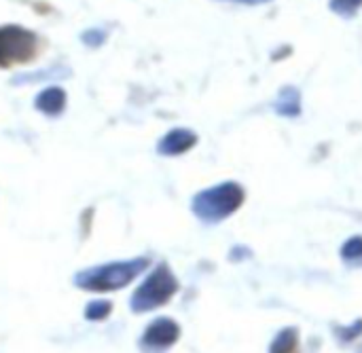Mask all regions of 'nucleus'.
<instances>
[{
	"instance_id": "f03ea898",
	"label": "nucleus",
	"mask_w": 362,
	"mask_h": 353,
	"mask_svg": "<svg viewBox=\"0 0 362 353\" xmlns=\"http://www.w3.org/2000/svg\"><path fill=\"white\" fill-rule=\"evenodd\" d=\"M244 201V189L235 182H223L208 191H202L193 199V212L206 222H218L231 216Z\"/></svg>"
},
{
	"instance_id": "2eb2a0df",
	"label": "nucleus",
	"mask_w": 362,
	"mask_h": 353,
	"mask_svg": "<svg viewBox=\"0 0 362 353\" xmlns=\"http://www.w3.org/2000/svg\"><path fill=\"white\" fill-rule=\"evenodd\" d=\"M233 2H244V4H261V2H267V0H233Z\"/></svg>"
},
{
	"instance_id": "f8f14e48",
	"label": "nucleus",
	"mask_w": 362,
	"mask_h": 353,
	"mask_svg": "<svg viewBox=\"0 0 362 353\" xmlns=\"http://www.w3.org/2000/svg\"><path fill=\"white\" fill-rule=\"evenodd\" d=\"M362 6V0H331V8L339 15H354Z\"/></svg>"
},
{
	"instance_id": "9d476101",
	"label": "nucleus",
	"mask_w": 362,
	"mask_h": 353,
	"mask_svg": "<svg viewBox=\"0 0 362 353\" xmlns=\"http://www.w3.org/2000/svg\"><path fill=\"white\" fill-rule=\"evenodd\" d=\"M341 256H344V261H350V263L362 261V237L348 239L341 248Z\"/></svg>"
},
{
	"instance_id": "423d86ee",
	"label": "nucleus",
	"mask_w": 362,
	"mask_h": 353,
	"mask_svg": "<svg viewBox=\"0 0 362 353\" xmlns=\"http://www.w3.org/2000/svg\"><path fill=\"white\" fill-rule=\"evenodd\" d=\"M197 142V136L189 129H174L170 131L161 142H159V152L168 155V157H176L187 152L189 148H193Z\"/></svg>"
},
{
	"instance_id": "0eeeda50",
	"label": "nucleus",
	"mask_w": 362,
	"mask_h": 353,
	"mask_svg": "<svg viewBox=\"0 0 362 353\" xmlns=\"http://www.w3.org/2000/svg\"><path fill=\"white\" fill-rule=\"evenodd\" d=\"M66 106V93L59 87H47L36 97V108L45 114H59Z\"/></svg>"
},
{
	"instance_id": "1a4fd4ad",
	"label": "nucleus",
	"mask_w": 362,
	"mask_h": 353,
	"mask_svg": "<svg viewBox=\"0 0 362 353\" xmlns=\"http://www.w3.org/2000/svg\"><path fill=\"white\" fill-rule=\"evenodd\" d=\"M278 112L286 114V116H295L299 114V93L293 91V89H286L280 97V104H278Z\"/></svg>"
},
{
	"instance_id": "9b49d317",
	"label": "nucleus",
	"mask_w": 362,
	"mask_h": 353,
	"mask_svg": "<svg viewBox=\"0 0 362 353\" xmlns=\"http://www.w3.org/2000/svg\"><path fill=\"white\" fill-rule=\"evenodd\" d=\"M110 309H112V307H110L108 301H95V303H91V305L85 309V318L91 320V322H98V320L108 318Z\"/></svg>"
},
{
	"instance_id": "ddd939ff",
	"label": "nucleus",
	"mask_w": 362,
	"mask_h": 353,
	"mask_svg": "<svg viewBox=\"0 0 362 353\" xmlns=\"http://www.w3.org/2000/svg\"><path fill=\"white\" fill-rule=\"evenodd\" d=\"M83 40L87 42V44H100L102 40H104V32H100V30H91V32H87V34H83Z\"/></svg>"
},
{
	"instance_id": "20e7f679",
	"label": "nucleus",
	"mask_w": 362,
	"mask_h": 353,
	"mask_svg": "<svg viewBox=\"0 0 362 353\" xmlns=\"http://www.w3.org/2000/svg\"><path fill=\"white\" fill-rule=\"evenodd\" d=\"M34 51H36V38L32 32L17 25L0 28V64L25 61L34 55Z\"/></svg>"
},
{
	"instance_id": "f257e3e1",
	"label": "nucleus",
	"mask_w": 362,
	"mask_h": 353,
	"mask_svg": "<svg viewBox=\"0 0 362 353\" xmlns=\"http://www.w3.org/2000/svg\"><path fill=\"white\" fill-rule=\"evenodd\" d=\"M146 267H148L146 258L108 263V265H100V267H91L87 271H81L74 277V284L83 290H89V292H112V290L127 286Z\"/></svg>"
},
{
	"instance_id": "7ed1b4c3",
	"label": "nucleus",
	"mask_w": 362,
	"mask_h": 353,
	"mask_svg": "<svg viewBox=\"0 0 362 353\" xmlns=\"http://www.w3.org/2000/svg\"><path fill=\"white\" fill-rule=\"evenodd\" d=\"M178 290V282L172 275L168 265H159L134 292L132 297V309L136 313L153 311L161 305H165Z\"/></svg>"
},
{
	"instance_id": "39448f33",
	"label": "nucleus",
	"mask_w": 362,
	"mask_h": 353,
	"mask_svg": "<svg viewBox=\"0 0 362 353\" xmlns=\"http://www.w3.org/2000/svg\"><path fill=\"white\" fill-rule=\"evenodd\" d=\"M178 337H180L178 324L170 318H159L144 330L140 347L144 353H161L172 347L178 341Z\"/></svg>"
},
{
	"instance_id": "6e6552de",
	"label": "nucleus",
	"mask_w": 362,
	"mask_h": 353,
	"mask_svg": "<svg viewBox=\"0 0 362 353\" xmlns=\"http://www.w3.org/2000/svg\"><path fill=\"white\" fill-rule=\"evenodd\" d=\"M299 347V333L297 328H284L272 343L269 353H297Z\"/></svg>"
},
{
	"instance_id": "4468645a",
	"label": "nucleus",
	"mask_w": 362,
	"mask_h": 353,
	"mask_svg": "<svg viewBox=\"0 0 362 353\" xmlns=\"http://www.w3.org/2000/svg\"><path fill=\"white\" fill-rule=\"evenodd\" d=\"M356 324H358L356 328H350V330H339V335H344V337H341L344 341H350V339H354L356 335H361V333H362V322H356Z\"/></svg>"
}]
</instances>
